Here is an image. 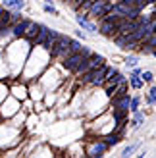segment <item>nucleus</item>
<instances>
[{"label":"nucleus","mask_w":156,"mask_h":158,"mask_svg":"<svg viewBox=\"0 0 156 158\" xmlns=\"http://www.w3.org/2000/svg\"><path fill=\"white\" fill-rule=\"evenodd\" d=\"M112 73V69H108V68H104V66H100V72L96 69V72H92V77H91V83L92 85H100L104 81V77L106 75H110Z\"/></svg>","instance_id":"f257e3e1"},{"label":"nucleus","mask_w":156,"mask_h":158,"mask_svg":"<svg viewBox=\"0 0 156 158\" xmlns=\"http://www.w3.org/2000/svg\"><path fill=\"white\" fill-rule=\"evenodd\" d=\"M92 8H91V14L92 15H104L108 10H110V8H108L106 4H104V0H92Z\"/></svg>","instance_id":"f03ea898"},{"label":"nucleus","mask_w":156,"mask_h":158,"mask_svg":"<svg viewBox=\"0 0 156 158\" xmlns=\"http://www.w3.org/2000/svg\"><path fill=\"white\" fill-rule=\"evenodd\" d=\"M116 31H118V23L112 21V19H104L102 27H100V33L102 35H112V33H116Z\"/></svg>","instance_id":"7ed1b4c3"},{"label":"nucleus","mask_w":156,"mask_h":158,"mask_svg":"<svg viewBox=\"0 0 156 158\" xmlns=\"http://www.w3.org/2000/svg\"><path fill=\"white\" fill-rule=\"evenodd\" d=\"M33 39H35V43H37V44H44V41L48 39V27L39 25V31H37V35H35Z\"/></svg>","instance_id":"20e7f679"},{"label":"nucleus","mask_w":156,"mask_h":158,"mask_svg":"<svg viewBox=\"0 0 156 158\" xmlns=\"http://www.w3.org/2000/svg\"><path fill=\"white\" fill-rule=\"evenodd\" d=\"M77 23H79V25L83 27V29H87V31H91V33H96V27L95 25H92V23L87 19V18H85V15H77Z\"/></svg>","instance_id":"39448f33"},{"label":"nucleus","mask_w":156,"mask_h":158,"mask_svg":"<svg viewBox=\"0 0 156 158\" xmlns=\"http://www.w3.org/2000/svg\"><path fill=\"white\" fill-rule=\"evenodd\" d=\"M27 23H29V21H25V19H23V21H18V23H15V25L12 27V33H14L15 37H21L23 33H25V27H27Z\"/></svg>","instance_id":"423d86ee"},{"label":"nucleus","mask_w":156,"mask_h":158,"mask_svg":"<svg viewBox=\"0 0 156 158\" xmlns=\"http://www.w3.org/2000/svg\"><path fill=\"white\" fill-rule=\"evenodd\" d=\"M114 106H116V108H120V110H127V108H129V97L116 98V100H114Z\"/></svg>","instance_id":"0eeeda50"},{"label":"nucleus","mask_w":156,"mask_h":158,"mask_svg":"<svg viewBox=\"0 0 156 158\" xmlns=\"http://www.w3.org/2000/svg\"><path fill=\"white\" fill-rule=\"evenodd\" d=\"M104 148H106V143H96V145L89 151V154H91V156H102Z\"/></svg>","instance_id":"6e6552de"},{"label":"nucleus","mask_w":156,"mask_h":158,"mask_svg":"<svg viewBox=\"0 0 156 158\" xmlns=\"http://www.w3.org/2000/svg\"><path fill=\"white\" fill-rule=\"evenodd\" d=\"M102 64H104V58H102V56H92V58L89 60V68H91V69H95V68L102 66Z\"/></svg>","instance_id":"1a4fd4ad"},{"label":"nucleus","mask_w":156,"mask_h":158,"mask_svg":"<svg viewBox=\"0 0 156 158\" xmlns=\"http://www.w3.org/2000/svg\"><path fill=\"white\" fill-rule=\"evenodd\" d=\"M37 31H39V25H37V23H27L25 33H23V35H27V37H35V35H37Z\"/></svg>","instance_id":"9d476101"},{"label":"nucleus","mask_w":156,"mask_h":158,"mask_svg":"<svg viewBox=\"0 0 156 158\" xmlns=\"http://www.w3.org/2000/svg\"><path fill=\"white\" fill-rule=\"evenodd\" d=\"M137 73H139V72H133V75H131V85H133L135 89H139V87L143 85V79H139Z\"/></svg>","instance_id":"9b49d317"},{"label":"nucleus","mask_w":156,"mask_h":158,"mask_svg":"<svg viewBox=\"0 0 156 158\" xmlns=\"http://www.w3.org/2000/svg\"><path fill=\"white\" fill-rule=\"evenodd\" d=\"M68 44H69V46H68V48H69V50H72V52H77V50H79V48H81V46H79V43H77V41H68Z\"/></svg>","instance_id":"f8f14e48"},{"label":"nucleus","mask_w":156,"mask_h":158,"mask_svg":"<svg viewBox=\"0 0 156 158\" xmlns=\"http://www.w3.org/2000/svg\"><path fill=\"white\" fill-rule=\"evenodd\" d=\"M10 6H14V8H18V10H21V8L25 6V2H23V0H10Z\"/></svg>","instance_id":"ddd939ff"},{"label":"nucleus","mask_w":156,"mask_h":158,"mask_svg":"<svg viewBox=\"0 0 156 158\" xmlns=\"http://www.w3.org/2000/svg\"><path fill=\"white\" fill-rule=\"evenodd\" d=\"M123 112H125V110H116V112H114L116 122H120V123H121V120H123Z\"/></svg>","instance_id":"4468645a"},{"label":"nucleus","mask_w":156,"mask_h":158,"mask_svg":"<svg viewBox=\"0 0 156 158\" xmlns=\"http://www.w3.org/2000/svg\"><path fill=\"white\" fill-rule=\"evenodd\" d=\"M104 143H106V145H116V143H118V137H116V135H110V137H106Z\"/></svg>","instance_id":"2eb2a0df"},{"label":"nucleus","mask_w":156,"mask_h":158,"mask_svg":"<svg viewBox=\"0 0 156 158\" xmlns=\"http://www.w3.org/2000/svg\"><path fill=\"white\" fill-rule=\"evenodd\" d=\"M137 62H139V60H137L135 56H131V58L125 60V66H127V68H129V66H137Z\"/></svg>","instance_id":"dca6fc26"},{"label":"nucleus","mask_w":156,"mask_h":158,"mask_svg":"<svg viewBox=\"0 0 156 158\" xmlns=\"http://www.w3.org/2000/svg\"><path fill=\"white\" fill-rule=\"evenodd\" d=\"M141 79H143V81H150V79H152V72H143Z\"/></svg>","instance_id":"f3484780"},{"label":"nucleus","mask_w":156,"mask_h":158,"mask_svg":"<svg viewBox=\"0 0 156 158\" xmlns=\"http://www.w3.org/2000/svg\"><path fill=\"white\" fill-rule=\"evenodd\" d=\"M149 100H150V102H156V87H152V89H150V97H149Z\"/></svg>","instance_id":"a211bd4d"},{"label":"nucleus","mask_w":156,"mask_h":158,"mask_svg":"<svg viewBox=\"0 0 156 158\" xmlns=\"http://www.w3.org/2000/svg\"><path fill=\"white\" fill-rule=\"evenodd\" d=\"M137 106H139V98H133V100H131V110L137 112Z\"/></svg>","instance_id":"6ab92c4d"},{"label":"nucleus","mask_w":156,"mask_h":158,"mask_svg":"<svg viewBox=\"0 0 156 158\" xmlns=\"http://www.w3.org/2000/svg\"><path fill=\"white\" fill-rule=\"evenodd\" d=\"M133 151H135V147H133V145H131V147H127L125 151H123V156H129V154L133 152Z\"/></svg>","instance_id":"aec40b11"},{"label":"nucleus","mask_w":156,"mask_h":158,"mask_svg":"<svg viewBox=\"0 0 156 158\" xmlns=\"http://www.w3.org/2000/svg\"><path fill=\"white\" fill-rule=\"evenodd\" d=\"M44 10H46V12H48V14H54V12H56V10H54V8H52V6H46V8H44Z\"/></svg>","instance_id":"412c9836"},{"label":"nucleus","mask_w":156,"mask_h":158,"mask_svg":"<svg viewBox=\"0 0 156 158\" xmlns=\"http://www.w3.org/2000/svg\"><path fill=\"white\" fill-rule=\"evenodd\" d=\"M141 120H143V116H141V114H139V112H137V114H135V122L139 123V122H141Z\"/></svg>","instance_id":"4be33fe9"},{"label":"nucleus","mask_w":156,"mask_h":158,"mask_svg":"<svg viewBox=\"0 0 156 158\" xmlns=\"http://www.w3.org/2000/svg\"><path fill=\"white\" fill-rule=\"evenodd\" d=\"M154 56H156V48H154Z\"/></svg>","instance_id":"5701e85b"},{"label":"nucleus","mask_w":156,"mask_h":158,"mask_svg":"<svg viewBox=\"0 0 156 158\" xmlns=\"http://www.w3.org/2000/svg\"><path fill=\"white\" fill-rule=\"evenodd\" d=\"M46 2H50V0H46Z\"/></svg>","instance_id":"b1692460"}]
</instances>
